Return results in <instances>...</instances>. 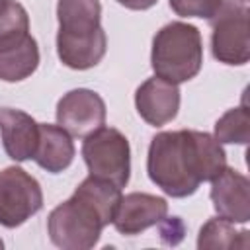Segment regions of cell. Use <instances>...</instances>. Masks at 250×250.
Returning <instances> with one entry per match:
<instances>
[{
    "label": "cell",
    "instance_id": "6da1fadb",
    "mask_svg": "<svg viewBox=\"0 0 250 250\" xmlns=\"http://www.w3.org/2000/svg\"><path fill=\"white\" fill-rule=\"evenodd\" d=\"M227 166L223 145L209 133L180 129L152 137L146 172L152 184L170 197L193 195L201 182H211Z\"/></svg>",
    "mask_w": 250,
    "mask_h": 250
},
{
    "label": "cell",
    "instance_id": "7a4b0ae2",
    "mask_svg": "<svg viewBox=\"0 0 250 250\" xmlns=\"http://www.w3.org/2000/svg\"><path fill=\"white\" fill-rule=\"evenodd\" d=\"M57 20V55L61 62L74 70L96 66L107 47V37L100 23V0H59Z\"/></svg>",
    "mask_w": 250,
    "mask_h": 250
},
{
    "label": "cell",
    "instance_id": "3957f363",
    "mask_svg": "<svg viewBox=\"0 0 250 250\" xmlns=\"http://www.w3.org/2000/svg\"><path fill=\"white\" fill-rule=\"evenodd\" d=\"M203 64V41L195 25L172 21L160 27L152 39L150 66L154 76L172 84L195 78Z\"/></svg>",
    "mask_w": 250,
    "mask_h": 250
},
{
    "label": "cell",
    "instance_id": "277c9868",
    "mask_svg": "<svg viewBox=\"0 0 250 250\" xmlns=\"http://www.w3.org/2000/svg\"><path fill=\"white\" fill-rule=\"evenodd\" d=\"M104 219L96 207L76 191L57 205L47 219V232L55 246L62 250H90L98 244Z\"/></svg>",
    "mask_w": 250,
    "mask_h": 250
},
{
    "label": "cell",
    "instance_id": "5b68a950",
    "mask_svg": "<svg viewBox=\"0 0 250 250\" xmlns=\"http://www.w3.org/2000/svg\"><path fill=\"white\" fill-rule=\"evenodd\" d=\"M82 158L90 176L125 188L131 176V146L127 137L113 127H100L82 143Z\"/></svg>",
    "mask_w": 250,
    "mask_h": 250
},
{
    "label": "cell",
    "instance_id": "8992f818",
    "mask_svg": "<svg viewBox=\"0 0 250 250\" xmlns=\"http://www.w3.org/2000/svg\"><path fill=\"white\" fill-rule=\"evenodd\" d=\"M250 10L242 0H221L217 12L209 18L211 23V53L230 66L246 64L250 59Z\"/></svg>",
    "mask_w": 250,
    "mask_h": 250
},
{
    "label": "cell",
    "instance_id": "52a82bcc",
    "mask_svg": "<svg viewBox=\"0 0 250 250\" xmlns=\"http://www.w3.org/2000/svg\"><path fill=\"white\" fill-rule=\"evenodd\" d=\"M43 191L39 182L20 166H8L0 172V225L16 229L39 213Z\"/></svg>",
    "mask_w": 250,
    "mask_h": 250
},
{
    "label": "cell",
    "instance_id": "ba28073f",
    "mask_svg": "<svg viewBox=\"0 0 250 250\" xmlns=\"http://www.w3.org/2000/svg\"><path fill=\"white\" fill-rule=\"evenodd\" d=\"M105 102L88 88L66 92L57 104V125L70 137L84 139L105 123Z\"/></svg>",
    "mask_w": 250,
    "mask_h": 250
},
{
    "label": "cell",
    "instance_id": "9c48e42d",
    "mask_svg": "<svg viewBox=\"0 0 250 250\" xmlns=\"http://www.w3.org/2000/svg\"><path fill=\"white\" fill-rule=\"evenodd\" d=\"M211 201L217 215L230 223H248L250 219V182L244 174L225 166L211 180Z\"/></svg>",
    "mask_w": 250,
    "mask_h": 250
},
{
    "label": "cell",
    "instance_id": "30bf717a",
    "mask_svg": "<svg viewBox=\"0 0 250 250\" xmlns=\"http://www.w3.org/2000/svg\"><path fill=\"white\" fill-rule=\"evenodd\" d=\"M168 215V203L164 197L133 191L121 195L117 211L113 215V227L117 232L133 236L146 230L152 225H160V221Z\"/></svg>",
    "mask_w": 250,
    "mask_h": 250
},
{
    "label": "cell",
    "instance_id": "8fae6325",
    "mask_svg": "<svg viewBox=\"0 0 250 250\" xmlns=\"http://www.w3.org/2000/svg\"><path fill=\"white\" fill-rule=\"evenodd\" d=\"M135 107L143 121L152 127L170 123L180 109V88L168 80L152 76L135 92Z\"/></svg>",
    "mask_w": 250,
    "mask_h": 250
},
{
    "label": "cell",
    "instance_id": "7c38bea8",
    "mask_svg": "<svg viewBox=\"0 0 250 250\" xmlns=\"http://www.w3.org/2000/svg\"><path fill=\"white\" fill-rule=\"evenodd\" d=\"M0 137L6 154L23 162L33 158L39 141V123L25 111L14 107L0 109Z\"/></svg>",
    "mask_w": 250,
    "mask_h": 250
},
{
    "label": "cell",
    "instance_id": "4fadbf2b",
    "mask_svg": "<svg viewBox=\"0 0 250 250\" xmlns=\"http://www.w3.org/2000/svg\"><path fill=\"white\" fill-rule=\"evenodd\" d=\"M33 160L51 174L66 170L74 160V143L70 135L59 125L39 123V141Z\"/></svg>",
    "mask_w": 250,
    "mask_h": 250
},
{
    "label": "cell",
    "instance_id": "5bb4252c",
    "mask_svg": "<svg viewBox=\"0 0 250 250\" xmlns=\"http://www.w3.org/2000/svg\"><path fill=\"white\" fill-rule=\"evenodd\" d=\"M39 66L37 41L27 33L16 43L0 47V80L20 82L29 78Z\"/></svg>",
    "mask_w": 250,
    "mask_h": 250
},
{
    "label": "cell",
    "instance_id": "9a60e30c",
    "mask_svg": "<svg viewBox=\"0 0 250 250\" xmlns=\"http://www.w3.org/2000/svg\"><path fill=\"white\" fill-rule=\"evenodd\" d=\"M246 248L248 246V230H236L234 223L225 221L221 217L209 219L197 236V248Z\"/></svg>",
    "mask_w": 250,
    "mask_h": 250
},
{
    "label": "cell",
    "instance_id": "2e32d148",
    "mask_svg": "<svg viewBox=\"0 0 250 250\" xmlns=\"http://www.w3.org/2000/svg\"><path fill=\"white\" fill-rule=\"evenodd\" d=\"M215 139L232 145H248L250 141V113L246 105L232 107L225 111L215 123Z\"/></svg>",
    "mask_w": 250,
    "mask_h": 250
},
{
    "label": "cell",
    "instance_id": "e0dca14e",
    "mask_svg": "<svg viewBox=\"0 0 250 250\" xmlns=\"http://www.w3.org/2000/svg\"><path fill=\"white\" fill-rule=\"evenodd\" d=\"M27 33H29V16L25 8L20 2L10 0L6 10L0 14V47L16 43Z\"/></svg>",
    "mask_w": 250,
    "mask_h": 250
},
{
    "label": "cell",
    "instance_id": "ac0fdd59",
    "mask_svg": "<svg viewBox=\"0 0 250 250\" xmlns=\"http://www.w3.org/2000/svg\"><path fill=\"white\" fill-rule=\"evenodd\" d=\"M168 2L170 8L182 18H203V20H209L221 6V0H168Z\"/></svg>",
    "mask_w": 250,
    "mask_h": 250
},
{
    "label": "cell",
    "instance_id": "d6986e66",
    "mask_svg": "<svg viewBox=\"0 0 250 250\" xmlns=\"http://www.w3.org/2000/svg\"><path fill=\"white\" fill-rule=\"evenodd\" d=\"M121 6L129 8V10H148L152 8L158 0H117Z\"/></svg>",
    "mask_w": 250,
    "mask_h": 250
},
{
    "label": "cell",
    "instance_id": "ffe728a7",
    "mask_svg": "<svg viewBox=\"0 0 250 250\" xmlns=\"http://www.w3.org/2000/svg\"><path fill=\"white\" fill-rule=\"evenodd\" d=\"M8 2H10V0H0V14H2L4 10H6V6H8Z\"/></svg>",
    "mask_w": 250,
    "mask_h": 250
},
{
    "label": "cell",
    "instance_id": "44dd1931",
    "mask_svg": "<svg viewBox=\"0 0 250 250\" xmlns=\"http://www.w3.org/2000/svg\"><path fill=\"white\" fill-rule=\"evenodd\" d=\"M2 246H4V242H2V240H0V248H2Z\"/></svg>",
    "mask_w": 250,
    "mask_h": 250
},
{
    "label": "cell",
    "instance_id": "7402d4cb",
    "mask_svg": "<svg viewBox=\"0 0 250 250\" xmlns=\"http://www.w3.org/2000/svg\"><path fill=\"white\" fill-rule=\"evenodd\" d=\"M242 2H246V0H242Z\"/></svg>",
    "mask_w": 250,
    "mask_h": 250
}]
</instances>
